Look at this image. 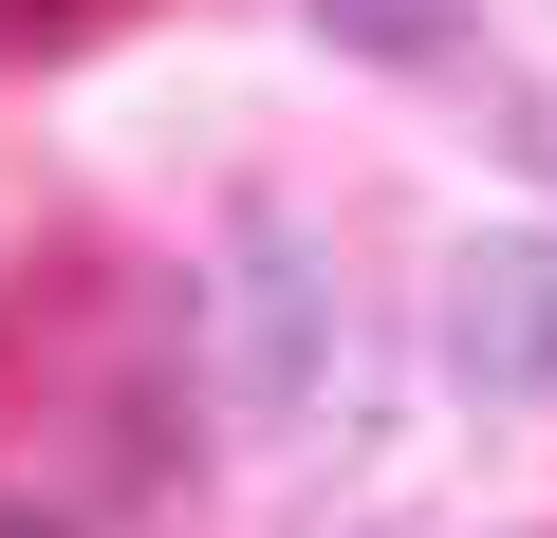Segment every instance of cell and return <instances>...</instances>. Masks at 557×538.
Returning <instances> with one entry per match:
<instances>
[{"instance_id": "6da1fadb", "label": "cell", "mask_w": 557, "mask_h": 538, "mask_svg": "<svg viewBox=\"0 0 557 538\" xmlns=\"http://www.w3.org/2000/svg\"><path fill=\"white\" fill-rule=\"evenodd\" d=\"M446 372H465V409H557V241L446 260Z\"/></svg>"}, {"instance_id": "7a4b0ae2", "label": "cell", "mask_w": 557, "mask_h": 538, "mask_svg": "<svg viewBox=\"0 0 557 538\" xmlns=\"http://www.w3.org/2000/svg\"><path fill=\"white\" fill-rule=\"evenodd\" d=\"M223 316H242V390H260V409H298V372H317V260L278 241V223L242 241V298H223Z\"/></svg>"}, {"instance_id": "3957f363", "label": "cell", "mask_w": 557, "mask_h": 538, "mask_svg": "<svg viewBox=\"0 0 557 538\" xmlns=\"http://www.w3.org/2000/svg\"><path fill=\"white\" fill-rule=\"evenodd\" d=\"M317 38H354V57H446L465 0H317Z\"/></svg>"}, {"instance_id": "277c9868", "label": "cell", "mask_w": 557, "mask_h": 538, "mask_svg": "<svg viewBox=\"0 0 557 538\" xmlns=\"http://www.w3.org/2000/svg\"><path fill=\"white\" fill-rule=\"evenodd\" d=\"M0 538H75V520H38V501H0Z\"/></svg>"}]
</instances>
